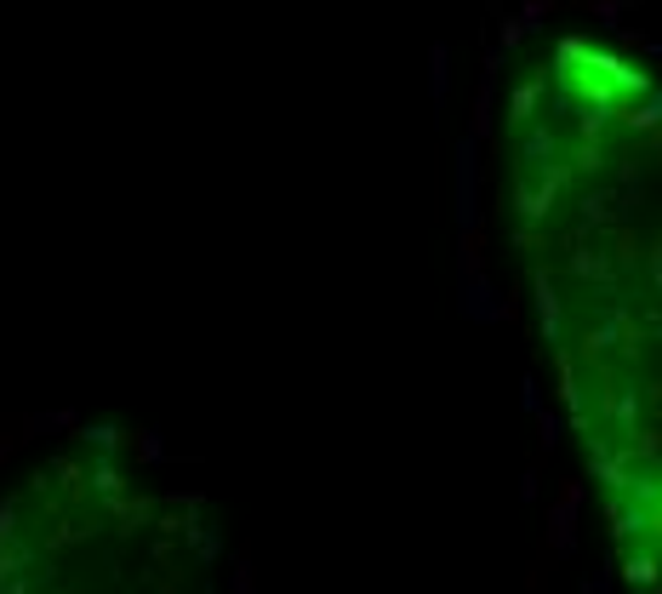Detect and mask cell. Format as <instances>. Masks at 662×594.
<instances>
[{"mask_svg":"<svg viewBox=\"0 0 662 594\" xmlns=\"http://www.w3.org/2000/svg\"><path fill=\"white\" fill-rule=\"evenodd\" d=\"M0 594H228V583L206 509L81 445L0 503Z\"/></svg>","mask_w":662,"mask_h":594,"instance_id":"obj_2","label":"cell"},{"mask_svg":"<svg viewBox=\"0 0 662 594\" xmlns=\"http://www.w3.org/2000/svg\"><path fill=\"white\" fill-rule=\"evenodd\" d=\"M497 212L611 560L662 589V69L548 35L503 97Z\"/></svg>","mask_w":662,"mask_h":594,"instance_id":"obj_1","label":"cell"}]
</instances>
